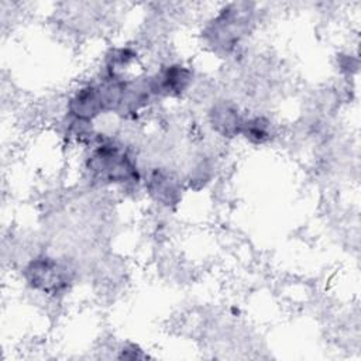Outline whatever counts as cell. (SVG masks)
<instances>
[{
    "instance_id": "cell-6",
    "label": "cell",
    "mask_w": 361,
    "mask_h": 361,
    "mask_svg": "<svg viewBox=\"0 0 361 361\" xmlns=\"http://www.w3.org/2000/svg\"><path fill=\"white\" fill-rule=\"evenodd\" d=\"M245 114L231 100H217L207 110V121L212 130L223 138H234L241 133Z\"/></svg>"
},
{
    "instance_id": "cell-2",
    "label": "cell",
    "mask_w": 361,
    "mask_h": 361,
    "mask_svg": "<svg viewBox=\"0 0 361 361\" xmlns=\"http://www.w3.org/2000/svg\"><path fill=\"white\" fill-rule=\"evenodd\" d=\"M254 14L255 8L248 3L223 4L202 32L207 45L224 54L234 51L252 30Z\"/></svg>"
},
{
    "instance_id": "cell-4",
    "label": "cell",
    "mask_w": 361,
    "mask_h": 361,
    "mask_svg": "<svg viewBox=\"0 0 361 361\" xmlns=\"http://www.w3.org/2000/svg\"><path fill=\"white\" fill-rule=\"evenodd\" d=\"M147 80L154 99H179L190 90L195 72L183 62H169L148 75Z\"/></svg>"
},
{
    "instance_id": "cell-7",
    "label": "cell",
    "mask_w": 361,
    "mask_h": 361,
    "mask_svg": "<svg viewBox=\"0 0 361 361\" xmlns=\"http://www.w3.org/2000/svg\"><path fill=\"white\" fill-rule=\"evenodd\" d=\"M240 135L252 145H265L275 135V126L265 114H245Z\"/></svg>"
},
{
    "instance_id": "cell-1",
    "label": "cell",
    "mask_w": 361,
    "mask_h": 361,
    "mask_svg": "<svg viewBox=\"0 0 361 361\" xmlns=\"http://www.w3.org/2000/svg\"><path fill=\"white\" fill-rule=\"evenodd\" d=\"M85 171L89 179L102 186L130 188L142 182V172L137 159L121 142L96 134L89 145Z\"/></svg>"
},
{
    "instance_id": "cell-8",
    "label": "cell",
    "mask_w": 361,
    "mask_h": 361,
    "mask_svg": "<svg viewBox=\"0 0 361 361\" xmlns=\"http://www.w3.org/2000/svg\"><path fill=\"white\" fill-rule=\"evenodd\" d=\"M147 354L142 353V350L137 345V344H127L121 348V354L118 355V358H145Z\"/></svg>"
},
{
    "instance_id": "cell-3",
    "label": "cell",
    "mask_w": 361,
    "mask_h": 361,
    "mask_svg": "<svg viewBox=\"0 0 361 361\" xmlns=\"http://www.w3.org/2000/svg\"><path fill=\"white\" fill-rule=\"evenodd\" d=\"M23 278L32 290L59 298L72 288L75 274L63 259L49 254H38L23 267Z\"/></svg>"
},
{
    "instance_id": "cell-5",
    "label": "cell",
    "mask_w": 361,
    "mask_h": 361,
    "mask_svg": "<svg viewBox=\"0 0 361 361\" xmlns=\"http://www.w3.org/2000/svg\"><path fill=\"white\" fill-rule=\"evenodd\" d=\"M182 179L166 168H154L142 175V183L149 197L164 207H172L182 197Z\"/></svg>"
}]
</instances>
